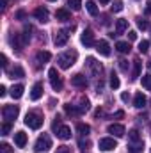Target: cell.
<instances>
[{
  "instance_id": "cell-1",
  "label": "cell",
  "mask_w": 151,
  "mask_h": 153,
  "mask_svg": "<svg viewBox=\"0 0 151 153\" xmlns=\"http://www.w3.org/2000/svg\"><path fill=\"white\" fill-rule=\"evenodd\" d=\"M76 57H78L76 50H66L64 53H61V55L57 57V62H59V66H61L62 70H68V68H71L76 62Z\"/></svg>"
},
{
  "instance_id": "cell-21",
  "label": "cell",
  "mask_w": 151,
  "mask_h": 153,
  "mask_svg": "<svg viewBox=\"0 0 151 153\" xmlns=\"http://www.w3.org/2000/svg\"><path fill=\"white\" fill-rule=\"evenodd\" d=\"M115 48H117V52H121V53H128V52L132 50L130 43H126V41H117V43H115Z\"/></svg>"
},
{
  "instance_id": "cell-32",
  "label": "cell",
  "mask_w": 151,
  "mask_h": 153,
  "mask_svg": "<svg viewBox=\"0 0 151 153\" xmlns=\"http://www.w3.org/2000/svg\"><path fill=\"white\" fill-rule=\"evenodd\" d=\"M148 50H150V41H148V39L141 41V43H139V52H141V53H146Z\"/></svg>"
},
{
  "instance_id": "cell-42",
  "label": "cell",
  "mask_w": 151,
  "mask_h": 153,
  "mask_svg": "<svg viewBox=\"0 0 151 153\" xmlns=\"http://www.w3.org/2000/svg\"><path fill=\"white\" fill-rule=\"evenodd\" d=\"M119 68H121V71H128V61H119Z\"/></svg>"
},
{
  "instance_id": "cell-23",
  "label": "cell",
  "mask_w": 151,
  "mask_h": 153,
  "mask_svg": "<svg viewBox=\"0 0 151 153\" xmlns=\"http://www.w3.org/2000/svg\"><path fill=\"white\" fill-rule=\"evenodd\" d=\"M9 76H11V78H21V76H25V71H23L21 66H14V68L9 71Z\"/></svg>"
},
{
  "instance_id": "cell-10",
  "label": "cell",
  "mask_w": 151,
  "mask_h": 153,
  "mask_svg": "<svg viewBox=\"0 0 151 153\" xmlns=\"http://www.w3.org/2000/svg\"><path fill=\"white\" fill-rule=\"evenodd\" d=\"M80 41H82V45H85V46H93V45H96V43H94V34H93L91 29H85V30L82 32Z\"/></svg>"
},
{
  "instance_id": "cell-16",
  "label": "cell",
  "mask_w": 151,
  "mask_h": 153,
  "mask_svg": "<svg viewBox=\"0 0 151 153\" xmlns=\"http://www.w3.org/2000/svg\"><path fill=\"white\" fill-rule=\"evenodd\" d=\"M14 144H16L18 148H23V146L27 144V134H25V132H16V134H14Z\"/></svg>"
},
{
  "instance_id": "cell-15",
  "label": "cell",
  "mask_w": 151,
  "mask_h": 153,
  "mask_svg": "<svg viewBox=\"0 0 151 153\" xmlns=\"http://www.w3.org/2000/svg\"><path fill=\"white\" fill-rule=\"evenodd\" d=\"M57 137H59V139H62V141L71 139V128H70V126H66V125H62V126L57 130Z\"/></svg>"
},
{
  "instance_id": "cell-47",
  "label": "cell",
  "mask_w": 151,
  "mask_h": 153,
  "mask_svg": "<svg viewBox=\"0 0 151 153\" xmlns=\"http://www.w3.org/2000/svg\"><path fill=\"white\" fill-rule=\"evenodd\" d=\"M16 18H18V20H23V18H25V13H23V11H18V13H16Z\"/></svg>"
},
{
  "instance_id": "cell-24",
  "label": "cell",
  "mask_w": 151,
  "mask_h": 153,
  "mask_svg": "<svg viewBox=\"0 0 151 153\" xmlns=\"http://www.w3.org/2000/svg\"><path fill=\"white\" fill-rule=\"evenodd\" d=\"M141 66H142V62L137 59V61H133V73H132V80H137L139 76H141Z\"/></svg>"
},
{
  "instance_id": "cell-50",
  "label": "cell",
  "mask_w": 151,
  "mask_h": 153,
  "mask_svg": "<svg viewBox=\"0 0 151 153\" xmlns=\"http://www.w3.org/2000/svg\"><path fill=\"white\" fill-rule=\"evenodd\" d=\"M123 116H124V112H123V111H117V112L114 114V117H117V119H121Z\"/></svg>"
},
{
  "instance_id": "cell-37",
  "label": "cell",
  "mask_w": 151,
  "mask_h": 153,
  "mask_svg": "<svg viewBox=\"0 0 151 153\" xmlns=\"http://www.w3.org/2000/svg\"><path fill=\"white\" fill-rule=\"evenodd\" d=\"M128 137H130V143H137V141H142V139L139 137V132H137V130H132Z\"/></svg>"
},
{
  "instance_id": "cell-56",
  "label": "cell",
  "mask_w": 151,
  "mask_h": 153,
  "mask_svg": "<svg viewBox=\"0 0 151 153\" xmlns=\"http://www.w3.org/2000/svg\"><path fill=\"white\" fill-rule=\"evenodd\" d=\"M150 153H151V150H150Z\"/></svg>"
},
{
  "instance_id": "cell-14",
  "label": "cell",
  "mask_w": 151,
  "mask_h": 153,
  "mask_svg": "<svg viewBox=\"0 0 151 153\" xmlns=\"http://www.w3.org/2000/svg\"><path fill=\"white\" fill-rule=\"evenodd\" d=\"M71 85H75V87H87V78L82 73H76V75L71 76Z\"/></svg>"
},
{
  "instance_id": "cell-2",
  "label": "cell",
  "mask_w": 151,
  "mask_h": 153,
  "mask_svg": "<svg viewBox=\"0 0 151 153\" xmlns=\"http://www.w3.org/2000/svg\"><path fill=\"white\" fill-rule=\"evenodd\" d=\"M50 148H52V139H50V135H46V134L39 135L38 141H36V144H34V152L44 153V152H48Z\"/></svg>"
},
{
  "instance_id": "cell-55",
  "label": "cell",
  "mask_w": 151,
  "mask_h": 153,
  "mask_svg": "<svg viewBox=\"0 0 151 153\" xmlns=\"http://www.w3.org/2000/svg\"><path fill=\"white\" fill-rule=\"evenodd\" d=\"M50 2H55V0H50Z\"/></svg>"
},
{
  "instance_id": "cell-22",
  "label": "cell",
  "mask_w": 151,
  "mask_h": 153,
  "mask_svg": "<svg viewBox=\"0 0 151 153\" xmlns=\"http://www.w3.org/2000/svg\"><path fill=\"white\" fill-rule=\"evenodd\" d=\"M50 59H52V53H50V52H43V50H41V52L36 53V61H38V62H43V64H44V62H48Z\"/></svg>"
},
{
  "instance_id": "cell-12",
  "label": "cell",
  "mask_w": 151,
  "mask_h": 153,
  "mask_svg": "<svg viewBox=\"0 0 151 153\" xmlns=\"http://www.w3.org/2000/svg\"><path fill=\"white\" fill-rule=\"evenodd\" d=\"M107 132L112 134V135H115V137H123V135H124V126L119 125V123H112V125L107 126Z\"/></svg>"
},
{
  "instance_id": "cell-36",
  "label": "cell",
  "mask_w": 151,
  "mask_h": 153,
  "mask_svg": "<svg viewBox=\"0 0 151 153\" xmlns=\"http://www.w3.org/2000/svg\"><path fill=\"white\" fill-rule=\"evenodd\" d=\"M142 85L148 91H151V75H142Z\"/></svg>"
},
{
  "instance_id": "cell-11",
  "label": "cell",
  "mask_w": 151,
  "mask_h": 153,
  "mask_svg": "<svg viewBox=\"0 0 151 153\" xmlns=\"http://www.w3.org/2000/svg\"><path fill=\"white\" fill-rule=\"evenodd\" d=\"M96 50H98V53L103 55V57H109V55H110V45H109L105 39H100V41L96 43Z\"/></svg>"
},
{
  "instance_id": "cell-5",
  "label": "cell",
  "mask_w": 151,
  "mask_h": 153,
  "mask_svg": "<svg viewBox=\"0 0 151 153\" xmlns=\"http://www.w3.org/2000/svg\"><path fill=\"white\" fill-rule=\"evenodd\" d=\"M18 114H20V107L18 105H5L4 109H2V116H4V119L5 121H14L16 117H18Z\"/></svg>"
},
{
  "instance_id": "cell-7",
  "label": "cell",
  "mask_w": 151,
  "mask_h": 153,
  "mask_svg": "<svg viewBox=\"0 0 151 153\" xmlns=\"http://www.w3.org/2000/svg\"><path fill=\"white\" fill-rule=\"evenodd\" d=\"M27 43H29V38L25 34H14V36H11V45L14 48H18V50H21Z\"/></svg>"
},
{
  "instance_id": "cell-44",
  "label": "cell",
  "mask_w": 151,
  "mask_h": 153,
  "mask_svg": "<svg viewBox=\"0 0 151 153\" xmlns=\"http://www.w3.org/2000/svg\"><path fill=\"white\" fill-rule=\"evenodd\" d=\"M0 64H2V68H4V70H5V68H7V57H5V55H4V53H2V55H0Z\"/></svg>"
},
{
  "instance_id": "cell-8",
  "label": "cell",
  "mask_w": 151,
  "mask_h": 153,
  "mask_svg": "<svg viewBox=\"0 0 151 153\" xmlns=\"http://www.w3.org/2000/svg\"><path fill=\"white\" fill-rule=\"evenodd\" d=\"M68 39H70L68 30H57L53 36V43H55V46H64L68 43Z\"/></svg>"
},
{
  "instance_id": "cell-13",
  "label": "cell",
  "mask_w": 151,
  "mask_h": 153,
  "mask_svg": "<svg viewBox=\"0 0 151 153\" xmlns=\"http://www.w3.org/2000/svg\"><path fill=\"white\" fill-rule=\"evenodd\" d=\"M41 96H43V82H36L32 85V91H30V100L32 102H38Z\"/></svg>"
},
{
  "instance_id": "cell-30",
  "label": "cell",
  "mask_w": 151,
  "mask_h": 153,
  "mask_svg": "<svg viewBox=\"0 0 151 153\" xmlns=\"http://www.w3.org/2000/svg\"><path fill=\"white\" fill-rule=\"evenodd\" d=\"M142 148H144L142 141H137V143H132V144H130V152H132V153H139V152H142Z\"/></svg>"
},
{
  "instance_id": "cell-9",
  "label": "cell",
  "mask_w": 151,
  "mask_h": 153,
  "mask_svg": "<svg viewBox=\"0 0 151 153\" xmlns=\"http://www.w3.org/2000/svg\"><path fill=\"white\" fill-rule=\"evenodd\" d=\"M87 68L91 70V73H93L94 76H98L100 73H101V70H103L101 64H100L94 57H87Z\"/></svg>"
},
{
  "instance_id": "cell-33",
  "label": "cell",
  "mask_w": 151,
  "mask_h": 153,
  "mask_svg": "<svg viewBox=\"0 0 151 153\" xmlns=\"http://www.w3.org/2000/svg\"><path fill=\"white\" fill-rule=\"evenodd\" d=\"M119 85H121V82H119V76L115 75V73H112V75H110V87H112V89H117Z\"/></svg>"
},
{
  "instance_id": "cell-35",
  "label": "cell",
  "mask_w": 151,
  "mask_h": 153,
  "mask_svg": "<svg viewBox=\"0 0 151 153\" xmlns=\"http://www.w3.org/2000/svg\"><path fill=\"white\" fill-rule=\"evenodd\" d=\"M119 11H123V0H114L112 13H119Z\"/></svg>"
},
{
  "instance_id": "cell-53",
  "label": "cell",
  "mask_w": 151,
  "mask_h": 153,
  "mask_svg": "<svg viewBox=\"0 0 151 153\" xmlns=\"http://www.w3.org/2000/svg\"><path fill=\"white\" fill-rule=\"evenodd\" d=\"M110 0H100V4H109Z\"/></svg>"
},
{
  "instance_id": "cell-28",
  "label": "cell",
  "mask_w": 151,
  "mask_h": 153,
  "mask_svg": "<svg viewBox=\"0 0 151 153\" xmlns=\"http://www.w3.org/2000/svg\"><path fill=\"white\" fill-rule=\"evenodd\" d=\"M76 107H78L80 114H84V112H87V111H89V107H91V105H89V100H87V98H82V100H80V105H76Z\"/></svg>"
},
{
  "instance_id": "cell-20",
  "label": "cell",
  "mask_w": 151,
  "mask_h": 153,
  "mask_svg": "<svg viewBox=\"0 0 151 153\" xmlns=\"http://www.w3.org/2000/svg\"><path fill=\"white\" fill-rule=\"evenodd\" d=\"M55 18H57L59 22H68V20H70V11H68V9H57Z\"/></svg>"
},
{
  "instance_id": "cell-43",
  "label": "cell",
  "mask_w": 151,
  "mask_h": 153,
  "mask_svg": "<svg viewBox=\"0 0 151 153\" xmlns=\"http://www.w3.org/2000/svg\"><path fill=\"white\" fill-rule=\"evenodd\" d=\"M55 153H71V152H70L68 146H59V148L55 150Z\"/></svg>"
},
{
  "instance_id": "cell-54",
  "label": "cell",
  "mask_w": 151,
  "mask_h": 153,
  "mask_svg": "<svg viewBox=\"0 0 151 153\" xmlns=\"http://www.w3.org/2000/svg\"><path fill=\"white\" fill-rule=\"evenodd\" d=\"M148 68H150V70H151V59H150V62H148Z\"/></svg>"
},
{
  "instance_id": "cell-25",
  "label": "cell",
  "mask_w": 151,
  "mask_h": 153,
  "mask_svg": "<svg viewBox=\"0 0 151 153\" xmlns=\"http://www.w3.org/2000/svg\"><path fill=\"white\" fill-rule=\"evenodd\" d=\"M126 29H128V22L126 20H117L115 22V32L117 34H123Z\"/></svg>"
},
{
  "instance_id": "cell-31",
  "label": "cell",
  "mask_w": 151,
  "mask_h": 153,
  "mask_svg": "<svg viewBox=\"0 0 151 153\" xmlns=\"http://www.w3.org/2000/svg\"><path fill=\"white\" fill-rule=\"evenodd\" d=\"M68 5H70L73 11H80V9H82V0H68Z\"/></svg>"
},
{
  "instance_id": "cell-51",
  "label": "cell",
  "mask_w": 151,
  "mask_h": 153,
  "mask_svg": "<svg viewBox=\"0 0 151 153\" xmlns=\"http://www.w3.org/2000/svg\"><path fill=\"white\" fill-rule=\"evenodd\" d=\"M146 14H148V16L151 14V2H148V4H146Z\"/></svg>"
},
{
  "instance_id": "cell-40",
  "label": "cell",
  "mask_w": 151,
  "mask_h": 153,
  "mask_svg": "<svg viewBox=\"0 0 151 153\" xmlns=\"http://www.w3.org/2000/svg\"><path fill=\"white\" fill-rule=\"evenodd\" d=\"M137 25H139V29H142V30L150 29V23H148V20H139V22H137Z\"/></svg>"
},
{
  "instance_id": "cell-39",
  "label": "cell",
  "mask_w": 151,
  "mask_h": 153,
  "mask_svg": "<svg viewBox=\"0 0 151 153\" xmlns=\"http://www.w3.org/2000/svg\"><path fill=\"white\" fill-rule=\"evenodd\" d=\"M0 153H13V148H11L9 144L2 143V144H0Z\"/></svg>"
},
{
  "instance_id": "cell-18",
  "label": "cell",
  "mask_w": 151,
  "mask_h": 153,
  "mask_svg": "<svg viewBox=\"0 0 151 153\" xmlns=\"http://www.w3.org/2000/svg\"><path fill=\"white\" fill-rule=\"evenodd\" d=\"M146 96L142 94V93H137L135 94V98H133V107L135 109H142V107H146Z\"/></svg>"
},
{
  "instance_id": "cell-6",
  "label": "cell",
  "mask_w": 151,
  "mask_h": 153,
  "mask_svg": "<svg viewBox=\"0 0 151 153\" xmlns=\"http://www.w3.org/2000/svg\"><path fill=\"white\" fill-rule=\"evenodd\" d=\"M98 146H100V150H103V152H110V150H115V148H117V143L114 141V137H103V139H100Z\"/></svg>"
},
{
  "instance_id": "cell-17",
  "label": "cell",
  "mask_w": 151,
  "mask_h": 153,
  "mask_svg": "<svg viewBox=\"0 0 151 153\" xmlns=\"http://www.w3.org/2000/svg\"><path fill=\"white\" fill-rule=\"evenodd\" d=\"M34 16L38 18L41 23H46V22H48V9H44V7H38V9L34 11Z\"/></svg>"
},
{
  "instance_id": "cell-48",
  "label": "cell",
  "mask_w": 151,
  "mask_h": 153,
  "mask_svg": "<svg viewBox=\"0 0 151 153\" xmlns=\"http://www.w3.org/2000/svg\"><path fill=\"white\" fill-rule=\"evenodd\" d=\"M7 4H9L7 0H0V5H2V11H5V9H7Z\"/></svg>"
},
{
  "instance_id": "cell-3",
  "label": "cell",
  "mask_w": 151,
  "mask_h": 153,
  "mask_svg": "<svg viewBox=\"0 0 151 153\" xmlns=\"http://www.w3.org/2000/svg\"><path fill=\"white\" fill-rule=\"evenodd\" d=\"M25 125L32 130H38V128L43 126V116L38 114V112H29L25 116Z\"/></svg>"
},
{
  "instance_id": "cell-46",
  "label": "cell",
  "mask_w": 151,
  "mask_h": 153,
  "mask_svg": "<svg viewBox=\"0 0 151 153\" xmlns=\"http://www.w3.org/2000/svg\"><path fill=\"white\" fill-rule=\"evenodd\" d=\"M121 100H123V102H130V94H128V93H123V94H121Z\"/></svg>"
},
{
  "instance_id": "cell-26",
  "label": "cell",
  "mask_w": 151,
  "mask_h": 153,
  "mask_svg": "<svg viewBox=\"0 0 151 153\" xmlns=\"http://www.w3.org/2000/svg\"><path fill=\"white\" fill-rule=\"evenodd\" d=\"M64 111H66V114H70V116H80L78 107L76 105H71V103H66L64 105Z\"/></svg>"
},
{
  "instance_id": "cell-29",
  "label": "cell",
  "mask_w": 151,
  "mask_h": 153,
  "mask_svg": "<svg viewBox=\"0 0 151 153\" xmlns=\"http://www.w3.org/2000/svg\"><path fill=\"white\" fill-rule=\"evenodd\" d=\"M76 132L82 134V135H87V134L91 132V126L85 125V123H78V125H76Z\"/></svg>"
},
{
  "instance_id": "cell-41",
  "label": "cell",
  "mask_w": 151,
  "mask_h": 153,
  "mask_svg": "<svg viewBox=\"0 0 151 153\" xmlns=\"http://www.w3.org/2000/svg\"><path fill=\"white\" fill-rule=\"evenodd\" d=\"M61 126H62V125H61V117L57 116V117H55V121H53V126H52V128H53V132L57 134V130H59Z\"/></svg>"
},
{
  "instance_id": "cell-38",
  "label": "cell",
  "mask_w": 151,
  "mask_h": 153,
  "mask_svg": "<svg viewBox=\"0 0 151 153\" xmlns=\"http://www.w3.org/2000/svg\"><path fill=\"white\" fill-rule=\"evenodd\" d=\"M78 146H80L82 150H87V148H91V141H89V139H80V141H78Z\"/></svg>"
},
{
  "instance_id": "cell-34",
  "label": "cell",
  "mask_w": 151,
  "mask_h": 153,
  "mask_svg": "<svg viewBox=\"0 0 151 153\" xmlns=\"http://www.w3.org/2000/svg\"><path fill=\"white\" fill-rule=\"evenodd\" d=\"M11 121H5V123H2V128H0V132H2V135H7L9 132H11Z\"/></svg>"
},
{
  "instance_id": "cell-45",
  "label": "cell",
  "mask_w": 151,
  "mask_h": 153,
  "mask_svg": "<svg viewBox=\"0 0 151 153\" xmlns=\"http://www.w3.org/2000/svg\"><path fill=\"white\" fill-rule=\"evenodd\" d=\"M128 39H130V41H135V39H137V32H135V30H130V32H128Z\"/></svg>"
},
{
  "instance_id": "cell-27",
  "label": "cell",
  "mask_w": 151,
  "mask_h": 153,
  "mask_svg": "<svg viewBox=\"0 0 151 153\" xmlns=\"http://www.w3.org/2000/svg\"><path fill=\"white\" fill-rule=\"evenodd\" d=\"M85 7H87V11H89L91 16H96V14H98V5H96L94 2H91V0L85 2Z\"/></svg>"
},
{
  "instance_id": "cell-19",
  "label": "cell",
  "mask_w": 151,
  "mask_h": 153,
  "mask_svg": "<svg viewBox=\"0 0 151 153\" xmlns=\"http://www.w3.org/2000/svg\"><path fill=\"white\" fill-rule=\"evenodd\" d=\"M23 85L21 84H16V85H13V89H11V96H13V100H18V98H21V94H23Z\"/></svg>"
},
{
  "instance_id": "cell-4",
  "label": "cell",
  "mask_w": 151,
  "mask_h": 153,
  "mask_svg": "<svg viewBox=\"0 0 151 153\" xmlns=\"http://www.w3.org/2000/svg\"><path fill=\"white\" fill-rule=\"evenodd\" d=\"M48 78H50V84H52L53 91H61V89H62V85H64V84H62V78L57 73L55 68H50V70H48Z\"/></svg>"
},
{
  "instance_id": "cell-49",
  "label": "cell",
  "mask_w": 151,
  "mask_h": 153,
  "mask_svg": "<svg viewBox=\"0 0 151 153\" xmlns=\"http://www.w3.org/2000/svg\"><path fill=\"white\" fill-rule=\"evenodd\" d=\"M5 93H7L5 85H0V96H5Z\"/></svg>"
},
{
  "instance_id": "cell-52",
  "label": "cell",
  "mask_w": 151,
  "mask_h": 153,
  "mask_svg": "<svg viewBox=\"0 0 151 153\" xmlns=\"http://www.w3.org/2000/svg\"><path fill=\"white\" fill-rule=\"evenodd\" d=\"M94 116H96V117H100V116H103V111H101V109H98V111L94 112Z\"/></svg>"
}]
</instances>
